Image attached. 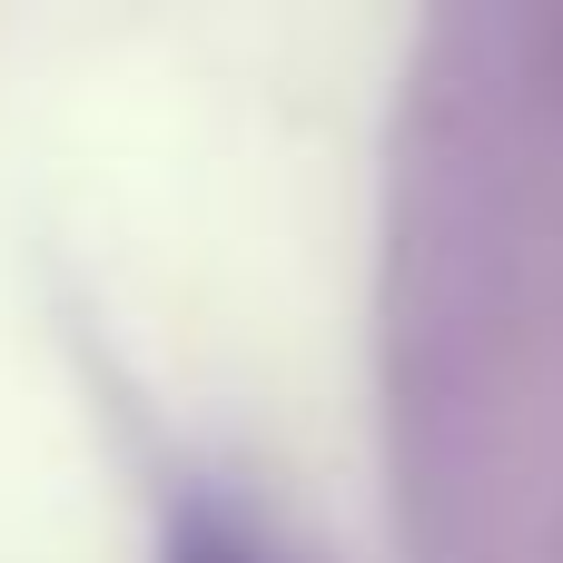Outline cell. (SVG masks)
Wrapping results in <instances>:
<instances>
[{"instance_id": "6da1fadb", "label": "cell", "mask_w": 563, "mask_h": 563, "mask_svg": "<svg viewBox=\"0 0 563 563\" xmlns=\"http://www.w3.org/2000/svg\"><path fill=\"white\" fill-rule=\"evenodd\" d=\"M178 563H267V554H257L228 515H188V525H178Z\"/></svg>"}]
</instances>
